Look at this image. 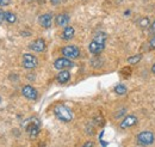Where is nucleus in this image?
I'll return each mask as SVG.
<instances>
[{
    "label": "nucleus",
    "instance_id": "obj_5",
    "mask_svg": "<svg viewBox=\"0 0 155 147\" xmlns=\"http://www.w3.org/2000/svg\"><path fill=\"white\" fill-rule=\"evenodd\" d=\"M38 65L37 57L32 54H24L23 55V67L26 70H34Z\"/></svg>",
    "mask_w": 155,
    "mask_h": 147
},
{
    "label": "nucleus",
    "instance_id": "obj_15",
    "mask_svg": "<svg viewBox=\"0 0 155 147\" xmlns=\"http://www.w3.org/2000/svg\"><path fill=\"white\" fill-rule=\"evenodd\" d=\"M5 20L10 24H13L17 22V16L12 12H5Z\"/></svg>",
    "mask_w": 155,
    "mask_h": 147
},
{
    "label": "nucleus",
    "instance_id": "obj_8",
    "mask_svg": "<svg viewBox=\"0 0 155 147\" xmlns=\"http://www.w3.org/2000/svg\"><path fill=\"white\" fill-rule=\"evenodd\" d=\"M45 47H47V44H45V42H44L43 38H37V39L32 41V42L29 44V49H31V50H34V52H36V53H42V52H44V50H45Z\"/></svg>",
    "mask_w": 155,
    "mask_h": 147
},
{
    "label": "nucleus",
    "instance_id": "obj_9",
    "mask_svg": "<svg viewBox=\"0 0 155 147\" xmlns=\"http://www.w3.org/2000/svg\"><path fill=\"white\" fill-rule=\"evenodd\" d=\"M104 48H105V44L104 43H99L97 41H92L91 43H90V46H88V50L93 54V55H99L103 50H104Z\"/></svg>",
    "mask_w": 155,
    "mask_h": 147
},
{
    "label": "nucleus",
    "instance_id": "obj_2",
    "mask_svg": "<svg viewBox=\"0 0 155 147\" xmlns=\"http://www.w3.org/2000/svg\"><path fill=\"white\" fill-rule=\"evenodd\" d=\"M24 128L26 129L29 136L34 139L39 134V121L37 118H29L24 122Z\"/></svg>",
    "mask_w": 155,
    "mask_h": 147
},
{
    "label": "nucleus",
    "instance_id": "obj_11",
    "mask_svg": "<svg viewBox=\"0 0 155 147\" xmlns=\"http://www.w3.org/2000/svg\"><path fill=\"white\" fill-rule=\"evenodd\" d=\"M38 22L43 28L49 29V28L51 26V24H53V16H51L50 13H44V15L39 16Z\"/></svg>",
    "mask_w": 155,
    "mask_h": 147
},
{
    "label": "nucleus",
    "instance_id": "obj_17",
    "mask_svg": "<svg viewBox=\"0 0 155 147\" xmlns=\"http://www.w3.org/2000/svg\"><path fill=\"white\" fill-rule=\"evenodd\" d=\"M93 39H94V41H97V42H99V43H104V44H105L106 35H105V34H103V32H99V34H97V35L94 36Z\"/></svg>",
    "mask_w": 155,
    "mask_h": 147
},
{
    "label": "nucleus",
    "instance_id": "obj_21",
    "mask_svg": "<svg viewBox=\"0 0 155 147\" xmlns=\"http://www.w3.org/2000/svg\"><path fill=\"white\" fill-rule=\"evenodd\" d=\"M149 49H155V36L149 41Z\"/></svg>",
    "mask_w": 155,
    "mask_h": 147
},
{
    "label": "nucleus",
    "instance_id": "obj_19",
    "mask_svg": "<svg viewBox=\"0 0 155 147\" xmlns=\"http://www.w3.org/2000/svg\"><path fill=\"white\" fill-rule=\"evenodd\" d=\"M138 25H140L141 28H143V29L148 28V26H149V18L144 17V18L140 19V22H138Z\"/></svg>",
    "mask_w": 155,
    "mask_h": 147
},
{
    "label": "nucleus",
    "instance_id": "obj_13",
    "mask_svg": "<svg viewBox=\"0 0 155 147\" xmlns=\"http://www.w3.org/2000/svg\"><path fill=\"white\" fill-rule=\"evenodd\" d=\"M74 35H75L74 28H73V26H66V28L63 29V32H62V39L69 41V39H72V38L74 37Z\"/></svg>",
    "mask_w": 155,
    "mask_h": 147
},
{
    "label": "nucleus",
    "instance_id": "obj_28",
    "mask_svg": "<svg viewBox=\"0 0 155 147\" xmlns=\"http://www.w3.org/2000/svg\"><path fill=\"white\" fill-rule=\"evenodd\" d=\"M0 103H1V97H0Z\"/></svg>",
    "mask_w": 155,
    "mask_h": 147
},
{
    "label": "nucleus",
    "instance_id": "obj_3",
    "mask_svg": "<svg viewBox=\"0 0 155 147\" xmlns=\"http://www.w3.org/2000/svg\"><path fill=\"white\" fill-rule=\"evenodd\" d=\"M155 138L154 134L152 132H148V130H144V132H141L138 135H137V141L140 145L142 146H149L154 142Z\"/></svg>",
    "mask_w": 155,
    "mask_h": 147
},
{
    "label": "nucleus",
    "instance_id": "obj_22",
    "mask_svg": "<svg viewBox=\"0 0 155 147\" xmlns=\"http://www.w3.org/2000/svg\"><path fill=\"white\" fill-rule=\"evenodd\" d=\"M10 2H11V0H0V6L1 7L7 6V5H10Z\"/></svg>",
    "mask_w": 155,
    "mask_h": 147
},
{
    "label": "nucleus",
    "instance_id": "obj_18",
    "mask_svg": "<svg viewBox=\"0 0 155 147\" xmlns=\"http://www.w3.org/2000/svg\"><path fill=\"white\" fill-rule=\"evenodd\" d=\"M141 59H142V55H141V54H140V55H134L128 59V62H129L130 65H135L138 61H141Z\"/></svg>",
    "mask_w": 155,
    "mask_h": 147
},
{
    "label": "nucleus",
    "instance_id": "obj_27",
    "mask_svg": "<svg viewBox=\"0 0 155 147\" xmlns=\"http://www.w3.org/2000/svg\"><path fill=\"white\" fill-rule=\"evenodd\" d=\"M152 72H153V73H155V63L152 66Z\"/></svg>",
    "mask_w": 155,
    "mask_h": 147
},
{
    "label": "nucleus",
    "instance_id": "obj_12",
    "mask_svg": "<svg viewBox=\"0 0 155 147\" xmlns=\"http://www.w3.org/2000/svg\"><path fill=\"white\" fill-rule=\"evenodd\" d=\"M69 20H71V18H69V16L67 13H60L55 18L56 24H58V26H62V28H66L67 24L69 23Z\"/></svg>",
    "mask_w": 155,
    "mask_h": 147
},
{
    "label": "nucleus",
    "instance_id": "obj_6",
    "mask_svg": "<svg viewBox=\"0 0 155 147\" xmlns=\"http://www.w3.org/2000/svg\"><path fill=\"white\" fill-rule=\"evenodd\" d=\"M73 66H74L73 61L71 59H67V57H58L54 62V67L56 70H60V71H63V70H67V68H72Z\"/></svg>",
    "mask_w": 155,
    "mask_h": 147
},
{
    "label": "nucleus",
    "instance_id": "obj_16",
    "mask_svg": "<svg viewBox=\"0 0 155 147\" xmlns=\"http://www.w3.org/2000/svg\"><path fill=\"white\" fill-rule=\"evenodd\" d=\"M115 92L118 96H123V94L127 93V86L123 85V84H118L117 86H115Z\"/></svg>",
    "mask_w": 155,
    "mask_h": 147
},
{
    "label": "nucleus",
    "instance_id": "obj_10",
    "mask_svg": "<svg viewBox=\"0 0 155 147\" xmlns=\"http://www.w3.org/2000/svg\"><path fill=\"white\" fill-rule=\"evenodd\" d=\"M136 123H137V117L134 116V115H128V116L120 122V128L122 129L130 128V127L135 126Z\"/></svg>",
    "mask_w": 155,
    "mask_h": 147
},
{
    "label": "nucleus",
    "instance_id": "obj_23",
    "mask_svg": "<svg viewBox=\"0 0 155 147\" xmlns=\"http://www.w3.org/2000/svg\"><path fill=\"white\" fill-rule=\"evenodd\" d=\"M4 20H5V12L0 9V24H1Z\"/></svg>",
    "mask_w": 155,
    "mask_h": 147
},
{
    "label": "nucleus",
    "instance_id": "obj_25",
    "mask_svg": "<svg viewBox=\"0 0 155 147\" xmlns=\"http://www.w3.org/2000/svg\"><path fill=\"white\" fill-rule=\"evenodd\" d=\"M50 2H51L53 5H58V2H60V0H50Z\"/></svg>",
    "mask_w": 155,
    "mask_h": 147
},
{
    "label": "nucleus",
    "instance_id": "obj_24",
    "mask_svg": "<svg viewBox=\"0 0 155 147\" xmlns=\"http://www.w3.org/2000/svg\"><path fill=\"white\" fill-rule=\"evenodd\" d=\"M82 147H93V141H86L82 145Z\"/></svg>",
    "mask_w": 155,
    "mask_h": 147
},
{
    "label": "nucleus",
    "instance_id": "obj_14",
    "mask_svg": "<svg viewBox=\"0 0 155 147\" xmlns=\"http://www.w3.org/2000/svg\"><path fill=\"white\" fill-rule=\"evenodd\" d=\"M69 79H71V73L67 70L60 71V73L56 75V80H58L60 84H66Z\"/></svg>",
    "mask_w": 155,
    "mask_h": 147
},
{
    "label": "nucleus",
    "instance_id": "obj_7",
    "mask_svg": "<svg viewBox=\"0 0 155 147\" xmlns=\"http://www.w3.org/2000/svg\"><path fill=\"white\" fill-rule=\"evenodd\" d=\"M21 94H23L26 99H29V101H36L37 97H38L37 90H36L34 86H31V85H25V86H23V89H21Z\"/></svg>",
    "mask_w": 155,
    "mask_h": 147
},
{
    "label": "nucleus",
    "instance_id": "obj_1",
    "mask_svg": "<svg viewBox=\"0 0 155 147\" xmlns=\"http://www.w3.org/2000/svg\"><path fill=\"white\" fill-rule=\"evenodd\" d=\"M54 114L60 121L62 122H71L73 120V112L69 108L63 104H58L54 107Z\"/></svg>",
    "mask_w": 155,
    "mask_h": 147
},
{
    "label": "nucleus",
    "instance_id": "obj_26",
    "mask_svg": "<svg viewBox=\"0 0 155 147\" xmlns=\"http://www.w3.org/2000/svg\"><path fill=\"white\" fill-rule=\"evenodd\" d=\"M152 32H154L155 34V22L153 23V25H152Z\"/></svg>",
    "mask_w": 155,
    "mask_h": 147
},
{
    "label": "nucleus",
    "instance_id": "obj_4",
    "mask_svg": "<svg viewBox=\"0 0 155 147\" xmlns=\"http://www.w3.org/2000/svg\"><path fill=\"white\" fill-rule=\"evenodd\" d=\"M61 52H62L64 57L71 59V60L78 59L80 56V49L78 48L77 46H66V47L62 48Z\"/></svg>",
    "mask_w": 155,
    "mask_h": 147
},
{
    "label": "nucleus",
    "instance_id": "obj_20",
    "mask_svg": "<svg viewBox=\"0 0 155 147\" xmlns=\"http://www.w3.org/2000/svg\"><path fill=\"white\" fill-rule=\"evenodd\" d=\"M120 74L124 77V78H129L131 75V68L130 67H124L122 71H120Z\"/></svg>",
    "mask_w": 155,
    "mask_h": 147
}]
</instances>
